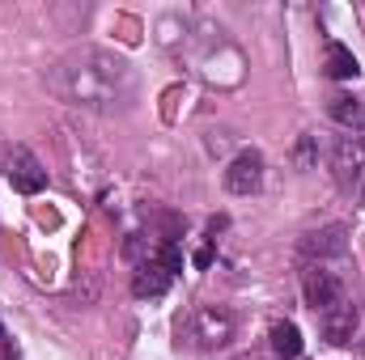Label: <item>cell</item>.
<instances>
[{
    "label": "cell",
    "instance_id": "6da1fadb",
    "mask_svg": "<svg viewBox=\"0 0 365 360\" xmlns=\"http://www.w3.org/2000/svg\"><path fill=\"white\" fill-rule=\"evenodd\" d=\"M128 77V64L123 60H110V55H98V68H73V64H60V90L68 93L73 102H86V106H110L115 102V81Z\"/></svg>",
    "mask_w": 365,
    "mask_h": 360
},
{
    "label": "cell",
    "instance_id": "7a4b0ae2",
    "mask_svg": "<svg viewBox=\"0 0 365 360\" xmlns=\"http://www.w3.org/2000/svg\"><path fill=\"white\" fill-rule=\"evenodd\" d=\"M9 182H13V191H21V195H38L43 186H47V170L38 166V157L30 153V149H13L9 153Z\"/></svg>",
    "mask_w": 365,
    "mask_h": 360
},
{
    "label": "cell",
    "instance_id": "3957f363",
    "mask_svg": "<svg viewBox=\"0 0 365 360\" xmlns=\"http://www.w3.org/2000/svg\"><path fill=\"white\" fill-rule=\"evenodd\" d=\"M259 182H264V157H259L255 149H242V153L230 162V170H225L230 195H255Z\"/></svg>",
    "mask_w": 365,
    "mask_h": 360
},
{
    "label": "cell",
    "instance_id": "277c9868",
    "mask_svg": "<svg viewBox=\"0 0 365 360\" xmlns=\"http://www.w3.org/2000/svg\"><path fill=\"white\" fill-rule=\"evenodd\" d=\"M302 292H306V305H310L314 314H323V309H331L336 301H344V292H340V280H336L331 271H323V268H310V271H306V280H302Z\"/></svg>",
    "mask_w": 365,
    "mask_h": 360
},
{
    "label": "cell",
    "instance_id": "5b68a950",
    "mask_svg": "<svg viewBox=\"0 0 365 360\" xmlns=\"http://www.w3.org/2000/svg\"><path fill=\"white\" fill-rule=\"evenodd\" d=\"M319 327H323V339H331V344H353V335H357V309H353L349 301H336L331 309L319 314Z\"/></svg>",
    "mask_w": 365,
    "mask_h": 360
},
{
    "label": "cell",
    "instance_id": "8992f818",
    "mask_svg": "<svg viewBox=\"0 0 365 360\" xmlns=\"http://www.w3.org/2000/svg\"><path fill=\"white\" fill-rule=\"evenodd\" d=\"M230 335H234L230 314H221V309H200L195 314V339H204V348H221V344H230Z\"/></svg>",
    "mask_w": 365,
    "mask_h": 360
},
{
    "label": "cell",
    "instance_id": "52a82bcc",
    "mask_svg": "<svg viewBox=\"0 0 365 360\" xmlns=\"http://www.w3.org/2000/svg\"><path fill=\"white\" fill-rule=\"evenodd\" d=\"M323 73H327L331 81H353V77L361 73V64H357V55H353L344 43H327V47H323Z\"/></svg>",
    "mask_w": 365,
    "mask_h": 360
},
{
    "label": "cell",
    "instance_id": "ba28073f",
    "mask_svg": "<svg viewBox=\"0 0 365 360\" xmlns=\"http://www.w3.org/2000/svg\"><path fill=\"white\" fill-rule=\"evenodd\" d=\"M344 246H349V238H344V225H327V229H314V233H306V242H302V250L306 255H344Z\"/></svg>",
    "mask_w": 365,
    "mask_h": 360
},
{
    "label": "cell",
    "instance_id": "9c48e42d",
    "mask_svg": "<svg viewBox=\"0 0 365 360\" xmlns=\"http://www.w3.org/2000/svg\"><path fill=\"white\" fill-rule=\"evenodd\" d=\"M166 288H170V271L162 263H140L136 275H132V292L136 297H162Z\"/></svg>",
    "mask_w": 365,
    "mask_h": 360
},
{
    "label": "cell",
    "instance_id": "30bf717a",
    "mask_svg": "<svg viewBox=\"0 0 365 360\" xmlns=\"http://www.w3.org/2000/svg\"><path fill=\"white\" fill-rule=\"evenodd\" d=\"M327 110H331V119L344 123L349 132H365V106L353 97V93H336V97L327 102Z\"/></svg>",
    "mask_w": 365,
    "mask_h": 360
},
{
    "label": "cell",
    "instance_id": "8fae6325",
    "mask_svg": "<svg viewBox=\"0 0 365 360\" xmlns=\"http://www.w3.org/2000/svg\"><path fill=\"white\" fill-rule=\"evenodd\" d=\"M272 348H276V356L293 360L302 352V331H297L293 322H276L272 327Z\"/></svg>",
    "mask_w": 365,
    "mask_h": 360
},
{
    "label": "cell",
    "instance_id": "7c38bea8",
    "mask_svg": "<svg viewBox=\"0 0 365 360\" xmlns=\"http://www.w3.org/2000/svg\"><path fill=\"white\" fill-rule=\"evenodd\" d=\"M162 268L170 271V275H175V271L182 268V255H179V246H166V250H162Z\"/></svg>",
    "mask_w": 365,
    "mask_h": 360
}]
</instances>
